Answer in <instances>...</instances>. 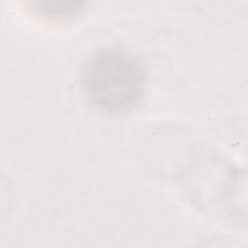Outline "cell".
I'll list each match as a JSON object with an SVG mask.
<instances>
[{
  "mask_svg": "<svg viewBox=\"0 0 248 248\" xmlns=\"http://www.w3.org/2000/svg\"><path fill=\"white\" fill-rule=\"evenodd\" d=\"M82 85L96 108L110 114L125 113L141 101L147 72L136 54L122 48H102L87 60Z\"/></svg>",
  "mask_w": 248,
  "mask_h": 248,
  "instance_id": "obj_1",
  "label": "cell"
},
{
  "mask_svg": "<svg viewBox=\"0 0 248 248\" xmlns=\"http://www.w3.org/2000/svg\"><path fill=\"white\" fill-rule=\"evenodd\" d=\"M85 5L83 1H35L31 3L32 10L37 15L51 19L73 17L81 13Z\"/></svg>",
  "mask_w": 248,
  "mask_h": 248,
  "instance_id": "obj_2",
  "label": "cell"
}]
</instances>
